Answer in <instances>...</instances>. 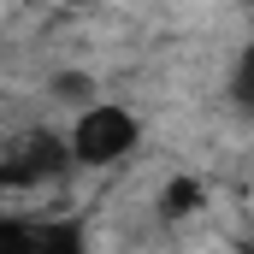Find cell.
Masks as SVG:
<instances>
[{
    "label": "cell",
    "mask_w": 254,
    "mask_h": 254,
    "mask_svg": "<svg viewBox=\"0 0 254 254\" xmlns=\"http://www.w3.org/2000/svg\"><path fill=\"white\" fill-rule=\"evenodd\" d=\"M136 142H142L136 113H130V107H113V101L83 107L77 125H71V154H77V166H113V160H125Z\"/></svg>",
    "instance_id": "1"
},
{
    "label": "cell",
    "mask_w": 254,
    "mask_h": 254,
    "mask_svg": "<svg viewBox=\"0 0 254 254\" xmlns=\"http://www.w3.org/2000/svg\"><path fill=\"white\" fill-rule=\"evenodd\" d=\"M0 254H83V231L71 219H36V225H6Z\"/></svg>",
    "instance_id": "2"
},
{
    "label": "cell",
    "mask_w": 254,
    "mask_h": 254,
    "mask_svg": "<svg viewBox=\"0 0 254 254\" xmlns=\"http://www.w3.org/2000/svg\"><path fill=\"white\" fill-rule=\"evenodd\" d=\"M160 207H166V219H184L190 207H201V184H190V178H178V184L166 190V201H160Z\"/></svg>",
    "instance_id": "3"
},
{
    "label": "cell",
    "mask_w": 254,
    "mask_h": 254,
    "mask_svg": "<svg viewBox=\"0 0 254 254\" xmlns=\"http://www.w3.org/2000/svg\"><path fill=\"white\" fill-rule=\"evenodd\" d=\"M231 89H237V101H243V107H254V48L237 60V77H231Z\"/></svg>",
    "instance_id": "4"
},
{
    "label": "cell",
    "mask_w": 254,
    "mask_h": 254,
    "mask_svg": "<svg viewBox=\"0 0 254 254\" xmlns=\"http://www.w3.org/2000/svg\"><path fill=\"white\" fill-rule=\"evenodd\" d=\"M249 254H254V249H249Z\"/></svg>",
    "instance_id": "5"
}]
</instances>
